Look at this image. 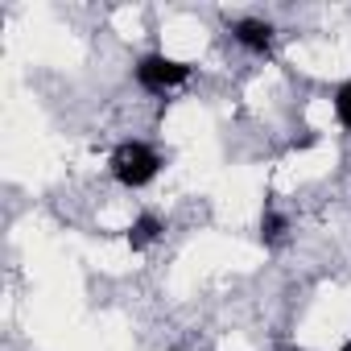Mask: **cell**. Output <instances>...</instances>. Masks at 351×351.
I'll list each match as a JSON object with an SVG mask.
<instances>
[{"label": "cell", "instance_id": "cell-1", "mask_svg": "<svg viewBox=\"0 0 351 351\" xmlns=\"http://www.w3.org/2000/svg\"><path fill=\"white\" fill-rule=\"evenodd\" d=\"M157 169H161V157L145 145V141H124L116 153H112V173H116V182L124 186H145L157 178Z\"/></svg>", "mask_w": 351, "mask_h": 351}, {"label": "cell", "instance_id": "cell-2", "mask_svg": "<svg viewBox=\"0 0 351 351\" xmlns=\"http://www.w3.org/2000/svg\"><path fill=\"white\" fill-rule=\"evenodd\" d=\"M191 79V66L178 62V58H165V54H149L136 62V83L149 87V91H169Z\"/></svg>", "mask_w": 351, "mask_h": 351}, {"label": "cell", "instance_id": "cell-3", "mask_svg": "<svg viewBox=\"0 0 351 351\" xmlns=\"http://www.w3.org/2000/svg\"><path fill=\"white\" fill-rule=\"evenodd\" d=\"M232 34H236L240 46H248V50H256V54H265L269 42H273V25H269V21H236Z\"/></svg>", "mask_w": 351, "mask_h": 351}, {"label": "cell", "instance_id": "cell-4", "mask_svg": "<svg viewBox=\"0 0 351 351\" xmlns=\"http://www.w3.org/2000/svg\"><path fill=\"white\" fill-rule=\"evenodd\" d=\"M157 236H161V219H157V215H141V219L132 223V232H128V244H132V248H149Z\"/></svg>", "mask_w": 351, "mask_h": 351}, {"label": "cell", "instance_id": "cell-5", "mask_svg": "<svg viewBox=\"0 0 351 351\" xmlns=\"http://www.w3.org/2000/svg\"><path fill=\"white\" fill-rule=\"evenodd\" d=\"M335 112H339V120L351 128V83L339 87V95H335Z\"/></svg>", "mask_w": 351, "mask_h": 351}, {"label": "cell", "instance_id": "cell-6", "mask_svg": "<svg viewBox=\"0 0 351 351\" xmlns=\"http://www.w3.org/2000/svg\"><path fill=\"white\" fill-rule=\"evenodd\" d=\"M281 228H285V219H281L277 211H265V219H261V236H265V240H277Z\"/></svg>", "mask_w": 351, "mask_h": 351}, {"label": "cell", "instance_id": "cell-7", "mask_svg": "<svg viewBox=\"0 0 351 351\" xmlns=\"http://www.w3.org/2000/svg\"><path fill=\"white\" fill-rule=\"evenodd\" d=\"M339 351H351V343H343V347H339Z\"/></svg>", "mask_w": 351, "mask_h": 351}]
</instances>
